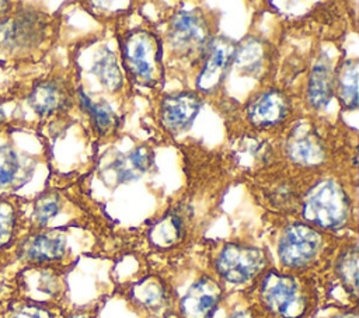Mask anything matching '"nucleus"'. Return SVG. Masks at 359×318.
I'll return each mask as SVG.
<instances>
[{
  "label": "nucleus",
  "mask_w": 359,
  "mask_h": 318,
  "mask_svg": "<svg viewBox=\"0 0 359 318\" xmlns=\"http://www.w3.org/2000/svg\"><path fill=\"white\" fill-rule=\"evenodd\" d=\"M332 318H358V315L353 312V314H344V315H337V317H332Z\"/></svg>",
  "instance_id": "nucleus-29"
},
{
  "label": "nucleus",
  "mask_w": 359,
  "mask_h": 318,
  "mask_svg": "<svg viewBox=\"0 0 359 318\" xmlns=\"http://www.w3.org/2000/svg\"><path fill=\"white\" fill-rule=\"evenodd\" d=\"M339 97L346 108L355 109L358 105V63L346 62L339 73Z\"/></svg>",
  "instance_id": "nucleus-20"
},
{
  "label": "nucleus",
  "mask_w": 359,
  "mask_h": 318,
  "mask_svg": "<svg viewBox=\"0 0 359 318\" xmlns=\"http://www.w3.org/2000/svg\"><path fill=\"white\" fill-rule=\"evenodd\" d=\"M11 6H13V4H11L10 1H1V0H0V18L11 8Z\"/></svg>",
  "instance_id": "nucleus-27"
},
{
  "label": "nucleus",
  "mask_w": 359,
  "mask_h": 318,
  "mask_svg": "<svg viewBox=\"0 0 359 318\" xmlns=\"http://www.w3.org/2000/svg\"><path fill=\"white\" fill-rule=\"evenodd\" d=\"M222 287L212 277L203 276L196 280L181 301L184 318H210L220 301Z\"/></svg>",
  "instance_id": "nucleus-8"
},
{
  "label": "nucleus",
  "mask_w": 359,
  "mask_h": 318,
  "mask_svg": "<svg viewBox=\"0 0 359 318\" xmlns=\"http://www.w3.org/2000/svg\"><path fill=\"white\" fill-rule=\"evenodd\" d=\"M259 300L264 308L276 318H304L311 298L307 289L294 276L269 272L261 282Z\"/></svg>",
  "instance_id": "nucleus-1"
},
{
  "label": "nucleus",
  "mask_w": 359,
  "mask_h": 318,
  "mask_svg": "<svg viewBox=\"0 0 359 318\" xmlns=\"http://www.w3.org/2000/svg\"><path fill=\"white\" fill-rule=\"evenodd\" d=\"M265 265V255L255 247L227 244L216 261L217 273L230 283H244L252 279Z\"/></svg>",
  "instance_id": "nucleus-5"
},
{
  "label": "nucleus",
  "mask_w": 359,
  "mask_h": 318,
  "mask_svg": "<svg viewBox=\"0 0 359 318\" xmlns=\"http://www.w3.org/2000/svg\"><path fill=\"white\" fill-rule=\"evenodd\" d=\"M182 221L178 216L168 214L150 228V241L161 248L174 245L182 235Z\"/></svg>",
  "instance_id": "nucleus-18"
},
{
  "label": "nucleus",
  "mask_w": 359,
  "mask_h": 318,
  "mask_svg": "<svg viewBox=\"0 0 359 318\" xmlns=\"http://www.w3.org/2000/svg\"><path fill=\"white\" fill-rule=\"evenodd\" d=\"M206 35V29L201 18L192 13H180L171 27V39L178 49L192 50L199 46Z\"/></svg>",
  "instance_id": "nucleus-13"
},
{
  "label": "nucleus",
  "mask_w": 359,
  "mask_h": 318,
  "mask_svg": "<svg viewBox=\"0 0 359 318\" xmlns=\"http://www.w3.org/2000/svg\"><path fill=\"white\" fill-rule=\"evenodd\" d=\"M334 83H332V70L328 60H318L309 80V101L316 108L325 106L332 97Z\"/></svg>",
  "instance_id": "nucleus-16"
},
{
  "label": "nucleus",
  "mask_w": 359,
  "mask_h": 318,
  "mask_svg": "<svg viewBox=\"0 0 359 318\" xmlns=\"http://www.w3.org/2000/svg\"><path fill=\"white\" fill-rule=\"evenodd\" d=\"M21 219L17 205L8 196H0V256L7 254L20 238Z\"/></svg>",
  "instance_id": "nucleus-15"
},
{
  "label": "nucleus",
  "mask_w": 359,
  "mask_h": 318,
  "mask_svg": "<svg viewBox=\"0 0 359 318\" xmlns=\"http://www.w3.org/2000/svg\"><path fill=\"white\" fill-rule=\"evenodd\" d=\"M303 216L321 228H339L349 217V200L334 181L317 184L306 196Z\"/></svg>",
  "instance_id": "nucleus-3"
},
{
  "label": "nucleus",
  "mask_w": 359,
  "mask_h": 318,
  "mask_svg": "<svg viewBox=\"0 0 359 318\" xmlns=\"http://www.w3.org/2000/svg\"><path fill=\"white\" fill-rule=\"evenodd\" d=\"M6 119H7L6 112L1 109V105H0V126H1L3 123H6Z\"/></svg>",
  "instance_id": "nucleus-28"
},
{
  "label": "nucleus",
  "mask_w": 359,
  "mask_h": 318,
  "mask_svg": "<svg viewBox=\"0 0 359 318\" xmlns=\"http://www.w3.org/2000/svg\"><path fill=\"white\" fill-rule=\"evenodd\" d=\"M59 199L50 195L41 196L36 199L32 210V220L38 228L45 227L50 219L59 213Z\"/></svg>",
  "instance_id": "nucleus-23"
},
{
  "label": "nucleus",
  "mask_w": 359,
  "mask_h": 318,
  "mask_svg": "<svg viewBox=\"0 0 359 318\" xmlns=\"http://www.w3.org/2000/svg\"><path fill=\"white\" fill-rule=\"evenodd\" d=\"M66 254L65 237L56 231H29L20 237L6 254L25 266H45L60 261Z\"/></svg>",
  "instance_id": "nucleus-4"
},
{
  "label": "nucleus",
  "mask_w": 359,
  "mask_h": 318,
  "mask_svg": "<svg viewBox=\"0 0 359 318\" xmlns=\"http://www.w3.org/2000/svg\"><path fill=\"white\" fill-rule=\"evenodd\" d=\"M95 73L100 80L109 88H118L121 84V73L115 63V57L111 52L101 55V59L95 63Z\"/></svg>",
  "instance_id": "nucleus-22"
},
{
  "label": "nucleus",
  "mask_w": 359,
  "mask_h": 318,
  "mask_svg": "<svg viewBox=\"0 0 359 318\" xmlns=\"http://www.w3.org/2000/svg\"><path fill=\"white\" fill-rule=\"evenodd\" d=\"M229 318H247V314H244V312H234Z\"/></svg>",
  "instance_id": "nucleus-30"
},
{
  "label": "nucleus",
  "mask_w": 359,
  "mask_h": 318,
  "mask_svg": "<svg viewBox=\"0 0 359 318\" xmlns=\"http://www.w3.org/2000/svg\"><path fill=\"white\" fill-rule=\"evenodd\" d=\"M321 235L307 224L289 226L279 241V259L285 266L302 268L310 263L318 254Z\"/></svg>",
  "instance_id": "nucleus-6"
},
{
  "label": "nucleus",
  "mask_w": 359,
  "mask_h": 318,
  "mask_svg": "<svg viewBox=\"0 0 359 318\" xmlns=\"http://www.w3.org/2000/svg\"><path fill=\"white\" fill-rule=\"evenodd\" d=\"M13 66L11 62L0 59V105L8 99H11L14 90L17 88L13 81Z\"/></svg>",
  "instance_id": "nucleus-26"
},
{
  "label": "nucleus",
  "mask_w": 359,
  "mask_h": 318,
  "mask_svg": "<svg viewBox=\"0 0 359 318\" xmlns=\"http://www.w3.org/2000/svg\"><path fill=\"white\" fill-rule=\"evenodd\" d=\"M123 57L129 71L143 83L154 80L158 63V48L156 39L146 31L132 32L123 43Z\"/></svg>",
  "instance_id": "nucleus-7"
},
{
  "label": "nucleus",
  "mask_w": 359,
  "mask_h": 318,
  "mask_svg": "<svg viewBox=\"0 0 359 318\" xmlns=\"http://www.w3.org/2000/svg\"><path fill=\"white\" fill-rule=\"evenodd\" d=\"M27 101L38 115L46 116L65 106L66 94L56 81H41L32 85Z\"/></svg>",
  "instance_id": "nucleus-14"
},
{
  "label": "nucleus",
  "mask_w": 359,
  "mask_h": 318,
  "mask_svg": "<svg viewBox=\"0 0 359 318\" xmlns=\"http://www.w3.org/2000/svg\"><path fill=\"white\" fill-rule=\"evenodd\" d=\"M199 106L201 99L192 92L167 95L161 104V120L168 130H184L196 116Z\"/></svg>",
  "instance_id": "nucleus-10"
},
{
  "label": "nucleus",
  "mask_w": 359,
  "mask_h": 318,
  "mask_svg": "<svg viewBox=\"0 0 359 318\" xmlns=\"http://www.w3.org/2000/svg\"><path fill=\"white\" fill-rule=\"evenodd\" d=\"M236 52L237 50L230 41L223 38L215 41L198 78L199 88L205 91H212L217 88L224 80L227 69L236 57Z\"/></svg>",
  "instance_id": "nucleus-9"
},
{
  "label": "nucleus",
  "mask_w": 359,
  "mask_h": 318,
  "mask_svg": "<svg viewBox=\"0 0 359 318\" xmlns=\"http://www.w3.org/2000/svg\"><path fill=\"white\" fill-rule=\"evenodd\" d=\"M21 172V163L17 151L11 146H0V196L11 191Z\"/></svg>",
  "instance_id": "nucleus-17"
},
{
  "label": "nucleus",
  "mask_w": 359,
  "mask_h": 318,
  "mask_svg": "<svg viewBox=\"0 0 359 318\" xmlns=\"http://www.w3.org/2000/svg\"><path fill=\"white\" fill-rule=\"evenodd\" d=\"M337 270L341 277V280L345 283L348 290L352 291V294H356L358 287V251L356 247L348 249L344 252L338 262H337Z\"/></svg>",
  "instance_id": "nucleus-21"
},
{
  "label": "nucleus",
  "mask_w": 359,
  "mask_h": 318,
  "mask_svg": "<svg viewBox=\"0 0 359 318\" xmlns=\"http://www.w3.org/2000/svg\"><path fill=\"white\" fill-rule=\"evenodd\" d=\"M0 318H56L55 314L45 305L22 298L11 300Z\"/></svg>",
  "instance_id": "nucleus-19"
},
{
  "label": "nucleus",
  "mask_w": 359,
  "mask_h": 318,
  "mask_svg": "<svg viewBox=\"0 0 359 318\" xmlns=\"http://www.w3.org/2000/svg\"><path fill=\"white\" fill-rule=\"evenodd\" d=\"M287 153L297 164L316 165L324 158V147L317 136L303 126L294 129L287 141Z\"/></svg>",
  "instance_id": "nucleus-12"
},
{
  "label": "nucleus",
  "mask_w": 359,
  "mask_h": 318,
  "mask_svg": "<svg viewBox=\"0 0 359 318\" xmlns=\"http://www.w3.org/2000/svg\"><path fill=\"white\" fill-rule=\"evenodd\" d=\"M289 102L283 94L271 90L257 97L248 106V116L257 126H273L287 113Z\"/></svg>",
  "instance_id": "nucleus-11"
},
{
  "label": "nucleus",
  "mask_w": 359,
  "mask_h": 318,
  "mask_svg": "<svg viewBox=\"0 0 359 318\" xmlns=\"http://www.w3.org/2000/svg\"><path fill=\"white\" fill-rule=\"evenodd\" d=\"M80 99H81V104L83 106L87 109V112L91 115L97 129L101 132L109 129L112 126V122L115 120L114 119V113L112 111L109 109V106L104 105V104H100V102H93L83 91H80Z\"/></svg>",
  "instance_id": "nucleus-24"
},
{
  "label": "nucleus",
  "mask_w": 359,
  "mask_h": 318,
  "mask_svg": "<svg viewBox=\"0 0 359 318\" xmlns=\"http://www.w3.org/2000/svg\"><path fill=\"white\" fill-rule=\"evenodd\" d=\"M43 36V21L32 10L13 7L0 18V57L11 62L35 49Z\"/></svg>",
  "instance_id": "nucleus-2"
},
{
  "label": "nucleus",
  "mask_w": 359,
  "mask_h": 318,
  "mask_svg": "<svg viewBox=\"0 0 359 318\" xmlns=\"http://www.w3.org/2000/svg\"><path fill=\"white\" fill-rule=\"evenodd\" d=\"M149 165H150V153L147 148L140 147L133 153H130L126 158H123L121 174H123L125 178L126 177L132 178L135 177V174L147 170Z\"/></svg>",
  "instance_id": "nucleus-25"
}]
</instances>
